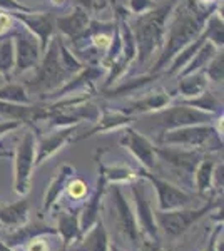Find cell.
Listing matches in <instances>:
<instances>
[{
  "mask_svg": "<svg viewBox=\"0 0 224 251\" xmlns=\"http://www.w3.org/2000/svg\"><path fill=\"white\" fill-rule=\"evenodd\" d=\"M221 3L223 0H186L181 5H176L168 20L164 42L150 72H162V69L169 66L179 50L194 42L202 34L206 20L218 10Z\"/></svg>",
  "mask_w": 224,
  "mask_h": 251,
  "instance_id": "1",
  "label": "cell"
},
{
  "mask_svg": "<svg viewBox=\"0 0 224 251\" xmlns=\"http://www.w3.org/2000/svg\"><path fill=\"white\" fill-rule=\"evenodd\" d=\"M176 5L177 0H168L166 3L157 5L156 9L136 15V20L131 24L137 47V55L132 67H146L154 59V55H159L164 42L168 20Z\"/></svg>",
  "mask_w": 224,
  "mask_h": 251,
  "instance_id": "2",
  "label": "cell"
},
{
  "mask_svg": "<svg viewBox=\"0 0 224 251\" xmlns=\"http://www.w3.org/2000/svg\"><path fill=\"white\" fill-rule=\"evenodd\" d=\"M32 72H34L32 77H28L24 86H25L28 94H39L42 99L55 92L71 79V75L66 74V71L60 66L57 35H54L50 42L47 44L46 50L42 52L40 62Z\"/></svg>",
  "mask_w": 224,
  "mask_h": 251,
  "instance_id": "3",
  "label": "cell"
},
{
  "mask_svg": "<svg viewBox=\"0 0 224 251\" xmlns=\"http://www.w3.org/2000/svg\"><path fill=\"white\" fill-rule=\"evenodd\" d=\"M14 40V52H15V67L14 75H25L27 72H32L42 57V49H40L39 39L27 30L24 25H15L10 32Z\"/></svg>",
  "mask_w": 224,
  "mask_h": 251,
  "instance_id": "4",
  "label": "cell"
},
{
  "mask_svg": "<svg viewBox=\"0 0 224 251\" xmlns=\"http://www.w3.org/2000/svg\"><path fill=\"white\" fill-rule=\"evenodd\" d=\"M35 136L34 132L27 131L22 136L20 143L15 149V193L25 194L30 186V177H32V169L35 166Z\"/></svg>",
  "mask_w": 224,
  "mask_h": 251,
  "instance_id": "5",
  "label": "cell"
},
{
  "mask_svg": "<svg viewBox=\"0 0 224 251\" xmlns=\"http://www.w3.org/2000/svg\"><path fill=\"white\" fill-rule=\"evenodd\" d=\"M157 123L169 131V129L186 127V126H198V124H211L214 119V114L199 111L196 107H191L187 104H179V106H168L156 114Z\"/></svg>",
  "mask_w": 224,
  "mask_h": 251,
  "instance_id": "6",
  "label": "cell"
},
{
  "mask_svg": "<svg viewBox=\"0 0 224 251\" xmlns=\"http://www.w3.org/2000/svg\"><path fill=\"white\" fill-rule=\"evenodd\" d=\"M214 136H219L211 124L186 126V127L169 129L164 131L161 143L169 146H181L184 149H199L206 146Z\"/></svg>",
  "mask_w": 224,
  "mask_h": 251,
  "instance_id": "7",
  "label": "cell"
},
{
  "mask_svg": "<svg viewBox=\"0 0 224 251\" xmlns=\"http://www.w3.org/2000/svg\"><path fill=\"white\" fill-rule=\"evenodd\" d=\"M10 15L24 25L27 30H30L39 39L42 52L46 50L47 44L55 35V17L49 12L34 10V12H10Z\"/></svg>",
  "mask_w": 224,
  "mask_h": 251,
  "instance_id": "8",
  "label": "cell"
},
{
  "mask_svg": "<svg viewBox=\"0 0 224 251\" xmlns=\"http://www.w3.org/2000/svg\"><path fill=\"white\" fill-rule=\"evenodd\" d=\"M105 69L102 66H84L82 71L74 74L64 86H60L55 92L49 94L47 97L59 99V97H64V96L79 94V92H82V94H91V92H94V82H96L97 79H100Z\"/></svg>",
  "mask_w": 224,
  "mask_h": 251,
  "instance_id": "9",
  "label": "cell"
},
{
  "mask_svg": "<svg viewBox=\"0 0 224 251\" xmlns=\"http://www.w3.org/2000/svg\"><path fill=\"white\" fill-rule=\"evenodd\" d=\"M91 20V12L75 5L71 14L55 17V30L60 32V37H67L72 42V46H75L84 35V32L87 30Z\"/></svg>",
  "mask_w": 224,
  "mask_h": 251,
  "instance_id": "10",
  "label": "cell"
},
{
  "mask_svg": "<svg viewBox=\"0 0 224 251\" xmlns=\"http://www.w3.org/2000/svg\"><path fill=\"white\" fill-rule=\"evenodd\" d=\"M141 174L144 177H148L150 183L154 184V188H156L161 211H173V209H177V208H182V206L189 204L191 196L182 191V189L176 188V186L168 183V181H162V179H159V177L152 176L149 171H142Z\"/></svg>",
  "mask_w": 224,
  "mask_h": 251,
  "instance_id": "11",
  "label": "cell"
},
{
  "mask_svg": "<svg viewBox=\"0 0 224 251\" xmlns=\"http://www.w3.org/2000/svg\"><path fill=\"white\" fill-rule=\"evenodd\" d=\"M121 144L125 149H129L148 171L154 169V166H156V148L148 137H144L131 127H125L124 134L121 137Z\"/></svg>",
  "mask_w": 224,
  "mask_h": 251,
  "instance_id": "12",
  "label": "cell"
},
{
  "mask_svg": "<svg viewBox=\"0 0 224 251\" xmlns=\"http://www.w3.org/2000/svg\"><path fill=\"white\" fill-rule=\"evenodd\" d=\"M156 154L161 157V161H164L166 164H169L174 171L177 173H186V174H194V169L199 164V161L202 159L201 152L194 151V149H157Z\"/></svg>",
  "mask_w": 224,
  "mask_h": 251,
  "instance_id": "13",
  "label": "cell"
},
{
  "mask_svg": "<svg viewBox=\"0 0 224 251\" xmlns=\"http://www.w3.org/2000/svg\"><path fill=\"white\" fill-rule=\"evenodd\" d=\"M173 97L169 96V92H166L164 89H157L154 92H149L144 97L134 99L129 104H125V107H121L122 114H146V112H157L161 109L171 106Z\"/></svg>",
  "mask_w": 224,
  "mask_h": 251,
  "instance_id": "14",
  "label": "cell"
},
{
  "mask_svg": "<svg viewBox=\"0 0 224 251\" xmlns=\"http://www.w3.org/2000/svg\"><path fill=\"white\" fill-rule=\"evenodd\" d=\"M207 208L198 209V211H168V213H159L157 221L161 225V228L164 229L166 234L169 236H179L181 233H184L194 221L199 220L202 216V213H206Z\"/></svg>",
  "mask_w": 224,
  "mask_h": 251,
  "instance_id": "15",
  "label": "cell"
},
{
  "mask_svg": "<svg viewBox=\"0 0 224 251\" xmlns=\"http://www.w3.org/2000/svg\"><path fill=\"white\" fill-rule=\"evenodd\" d=\"M111 194H112V208L117 216V225H119V228L124 231L125 236L131 238L132 241H137L136 220H134L132 211H131V208H129L127 201H125L124 194H122V191L117 186H112Z\"/></svg>",
  "mask_w": 224,
  "mask_h": 251,
  "instance_id": "16",
  "label": "cell"
},
{
  "mask_svg": "<svg viewBox=\"0 0 224 251\" xmlns=\"http://www.w3.org/2000/svg\"><path fill=\"white\" fill-rule=\"evenodd\" d=\"M74 134H75V127L74 126H69L66 129H57L50 136L44 137L39 143L37 149H35V164L44 163L47 157H50L54 152L59 151Z\"/></svg>",
  "mask_w": 224,
  "mask_h": 251,
  "instance_id": "17",
  "label": "cell"
},
{
  "mask_svg": "<svg viewBox=\"0 0 224 251\" xmlns=\"http://www.w3.org/2000/svg\"><path fill=\"white\" fill-rule=\"evenodd\" d=\"M209 89V80L204 75V72H194V74L181 75L177 82V92L184 99H194L199 94Z\"/></svg>",
  "mask_w": 224,
  "mask_h": 251,
  "instance_id": "18",
  "label": "cell"
},
{
  "mask_svg": "<svg viewBox=\"0 0 224 251\" xmlns=\"http://www.w3.org/2000/svg\"><path fill=\"white\" fill-rule=\"evenodd\" d=\"M132 193H134V200H136L137 214H139L141 225L144 226V229L150 234V236H156L157 228H156V223H154V214L150 211V204L144 194V189H142L141 184H134Z\"/></svg>",
  "mask_w": 224,
  "mask_h": 251,
  "instance_id": "19",
  "label": "cell"
},
{
  "mask_svg": "<svg viewBox=\"0 0 224 251\" xmlns=\"http://www.w3.org/2000/svg\"><path fill=\"white\" fill-rule=\"evenodd\" d=\"M129 121H131V117L127 114H122V112H105V114L96 121V126L91 129V131H87L85 134H80L77 137V141L79 139H84V137H89L92 134H97V132H105V131H114V129H121V127H125V126H129Z\"/></svg>",
  "mask_w": 224,
  "mask_h": 251,
  "instance_id": "20",
  "label": "cell"
},
{
  "mask_svg": "<svg viewBox=\"0 0 224 251\" xmlns=\"http://www.w3.org/2000/svg\"><path fill=\"white\" fill-rule=\"evenodd\" d=\"M206 42V37L204 35H199V37L194 40V42H191L189 46H186L182 50H179L176 55L173 57V60L169 62V69L166 71V77H173V75H177L179 72L184 69L187 64H189V60L194 57V54L198 52V49L202 46V44Z\"/></svg>",
  "mask_w": 224,
  "mask_h": 251,
  "instance_id": "21",
  "label": "cell"
},
{
  "mask_svg": "<svg viewBox=\"0 0 224 251\" xmlns=\"http://www.w3.org/2000/svg\"><path fill=\"white\" fill-rule=\"evenodd\" d=\"M157 77H161V72L159 74H144L141 77H136V79H131L127 82H122L121 86H116V87H109V89H104V96L112 99V97H121V96H129V94H136L139 89L146 87L148 84H150L152 80H156Z\"/></svg>",
  "mask_w": 224,
  "mask_h": 251,
  "instance_id": "22",
  "label": "cell"
},
{
  "mask_svg": "<svg viewBox=\"0 0 224 251\" xmlns=\"http://www.w3.org/2000/svg\"><path fill=\"white\" fill-rule=\"evenodd\" d=\"M218 50L219 49H216L213 44L206 40V42L198 49V52L194 54V57L189 60V64H187V66L179 72L177 77H181V75H187V74H194V72H202Z\"/></svg>",
  "mask_w": 224,
  "mask_h": 251,
  "instance_id": "23",
  "label": "cell"
},
{
  "mask_svg": "<svg viewBox=\"0 0 224 251\" xmlns=\"http://www.w3.org/2000/svg\"><path fill=\"white\" fill-rule=\"evenodd\" d=\"M15 67V52H14V40L12 35H5L0 39V75L3 79L10 80L14 75Z\"/></svg>",
  "mask_w": 224,
  "mask_h": 251,
  "instance_id": "24",
  "label": "cell"
},
{
  "mask_svg": "<svg viewBox=\"0 0 224 251\" xmlns=\"http://www.w3.org/2000/svg\"><path fill=\"white\" fill-rule=\"evenodd\" d=\"M0 100L10 104H20V106H28L32 104V99L28 96L27 89L24 84L19 82H7L0 87Z\"/></svg>",
  "mask_w": 224,
  "mask_h": 251,
  "instance_id": "25",
  "label": "cell"
},
{
  "mask_svg": "<svg viewBox=\"0 0 224 251\" xmlns=\"http://www.w3.org/2000/svg\"><path fill=\"white\" fill-rule=\"evenodd\" d=\"M57 42H59V57H60V66L66 71V74H69L72 77L77 72H80L84 69L85 64L80 62V59L74 54V50H71V47L66 44L60 35H57Z\"/></svg>",
  "mask_w": 224,
  "mask_h": 251,
  "instance_id": "26",
  "label": "cell"
},
{
  "mask_svg": "<svg viewBox=\"0 0 224 251\" xmlns=\"http://www.w3.org/2000/svg\"><path fill=\"white\" fill-rule=\"evenodd\" d=\"M202 35H204L207 42L213 44L216 49L223 50V46H224V29H223V17H221V15L214 12V14L206 20L204 29H202Z\"/></svg>",
  "mask_w": 224,
  "mask_h": 251,
  "instance_id": "27",
  "label": "cell"
},
{
  "mask_svg": "<svg viewBox=\"0 0 224 251\" xmlns=\"http://www.w3.org/2000/svg\"><path fill=\"white\" fill-rule=\"evenodd\" d=\"M74 174V169L71 168L69 164H64L62 168L59 169V173L55 174V177L52 179L50 186H49L47 189V194H46V208H50L52 204L55 203V200L60 196V193H62L64 186H66L67 179Z\"/></svg>",
  "mask_w": 224,
  "mask_h": 251,
  "instance_id": "28",
  "label": "cell"
},
{
  "mask_svg": "<svg viewBox=\"0 0 224 251\" xmlns=\"http://www.w3.org/2000/svg\"><path fill=\"white\" fill-rule=\"evenodd\" d=\"M27 211H28L27 201H19V203L0 209V221L10 226L24 225L27 221Z\"/></svg>",
  "mask_w": 224,
  "mask_h": 251,
  "instance_id": "29",
  "label": "cell"
},
{
  "mask_svg": "<svg viewBox=\"0 0 224 251\" xmlns=\"http://www.w3.org/2000/svg\"><path fill=\"white\" fill-rule=\"evenodd\" d=\"M184 104H187V106H191V107H196L199 111L209 112V114H216V112H219V109L223 107V102L218 99V96H216L213 91H209V89H206L202 94H199L198 97H194V99L184 100Z\"/></svg>",
  "mask_w": 224,
  "mask_h": 251,
  "instance_id": "30",
  "label": "cell"
},
{
  "mask_svg": "<svg viewBox=\"0 0 224 251\" xmlns=\"http://www.w3.org/2000/svg\"><path fill=\"white\" fill-rule=\"evenodd\" d=\"M216 163L211 157H204L199 161V164L194 169V179H196V186L199 191H206L209 189L211 183H213V173H214Z\"/></svg>",
  "mask_w": 224,
  "mask_h": 251,
  "instance_id": "31",
  "label": "cell"
},
{
  "mask_svg": "<svg viewBox=\"0 0 224 251\" xmlns=\"http://www.w3.org/2000/svg\"><path fill=\"white\" fill-rule=\"evenodd\" d=\"M202 72H204V75L209 82L223 84V79H224V54H223V50L216 52V55L209 60V64H207Z\"/></svg>",
  "mask_w": 224,
  "mask_h": 251,
  "instance_id": "32",
  "label": "cell"
},
{
  "mask_svg": "<svg viewBox=\"0 0 224 251\" xmlns=\"http://www.w3.org/2000/svg\"><path fill=\"white\" fill-rule=\"evenodd\" d=\"M104 183H105V177L100 176V181H99V189L97 193L92 196L91 203L87 204V208L84 209V218H82V229H87L91 228V225L96 221L97 218V213H99V201H100V196H102V188H104Z\"/></svg>",
  "mask_w": 224,
  "mask_h": 251,
  "instance_id": "33",
  "label": "cell"
},
{
  "mask_svg": "<svg viewBox=\"0 0 224 251\" xmlns=\"http://www.w3.org/2000/svg\"><path fill=\"white\" fill-rule=\"evenodd\" d=\"M84 250L85 251H107V238H105V231H104L102 225L97 226V229H94L91 233Z\"/></svg>",
  "mask_w": 224,
  "mask_h": 251,
  "instance_id": "34",
  "label": "cell"
},
{
  "mask_svg": "<svg viewBox=\"0 0 224 251\" xmlns=\"http://www.w3.org/2000/svg\"><path fill=\"white\" fill-rule=\"evenodd\" d=\"M59 229L62 233L66 243H71L72 238H75L79 234V228H77V223L74 216H62L59 223Z\"/></svg>",
  "mask_w": 224,
  "mask_h": 251,
  "instance_id": "35",
  "label": "cell"
},
{
  "mask_svg": "<svg viewBox=\"0 0 224 251\" xmlns=\"http://www.w3.org/2000/svg\"><path fill=\"white\" fill-rule=\"evenodd\" d=\"M157 5L159 3L156 0H127L125 9L132 15H141V14H146V12L156 9Z\"/></svg>",
  "mask_w": 224,
  "mask_h": 251,
  "instance_id": "36",
  "label": "cell"
},
{
  "mask_svg": "<svg viewBox=\"0 0 224 251\" xmlns=\"http://www.w3.org/2000/svg\"><path fill=\"white\" fill-rule=\"evenodd\" d=\"M102 176L109 181H129L134 176V173L122 166H114V168H104Z\"/></svg>",
  "mask_w": 224,
  "mask_h": 251,
  "instance_id": "37",
  "label": "cell"
},
{
  "mask_svg": "<svg viewBox=\"0 0 224 251\" xmlns=\"http://www.w3.org/2000/svg\"><path fill=\"white\" fill-rule=\"evenodd\" d=\"M15 27V19L10 15V12L0 10V37L9 35Z\"/></svg>",
  "mask_w": 224,
  "mask_h": 251,
  "instance_id": "38",
  "label": "cell"
},
{
  "mask_svg": "<svg viewBox=\"0 0 224 251\" xmlns=\"http://www.w3.org/2000/svg\"><path fill=\"white\" fill-rule=\"evenodd\" d=\"M0 10H3V12H34L35 9L24 5L20 0H0Z\"/></svg>",
  "mask_w": 224,
  "mask_h": 251,
  "instance_id": "39",
  "label": "cell"
},
{
  "mask_svg": "<svg viewBox=\"0 0 224 251\" xmlns=\"http://www.w3.org/2000/svg\"><path fill=\"white\" fill-rule=\"evenodd\" d=\"M85 193H87V184H85L82 179H74L69 184V194H71L74 200L82 198Z\"/></svg>",
  "mask_w": 224,
  "mask_h": 251,
  "instance_id": "40",
  "label": "cell"
},
{
  "mask_svg": "<svg viewBox=\"0 0 224 251\" xmlns=\"http://www.w3.org/2000/svg\"><path fill=\"white\" fill-rule=\"evenodd\" d=\"M20 126H22V123H19V121H10V119L0 121V137L3 134H9V132H14Z\"/></svg>",
  "mask_w": 224,
  "mask_h": 251,
  "instance_id": "41",
  "label": "cell"
},
{
  "mask_svg": "<svg viewBox=\"0 0 224 251\" xmlns=\"http://www.w3.org/2000/svg\"><path fill=\"white\" fill-rule=\"evenodd\" d=\"M47 250V246H46V243H42V241H34L30 246H28V251H46Z\"/></svg>",
  "mask_w": 224,
  "mask_h": 251,
  "instance_id": "42",
  "label": "cell"
},
{
  "mask_svg": "<svg viewBox=\"0 0 224 251\" xmlns=\"http://www.w3.org/2000/svg\"><path fill=\"white\" fill-rule=\"evenodd\" d=\"M52 3H54V5H62L64 2H66V0H50Z\"/></svg>",
  "mask_w": 224,
  "mask_h": 251,
  "instance_id": "43",
  "label": "cell"
},
{
  "mask_svg": "<svg viewBox=\"0 0 224 251\" xmlns=\"http://www.w3.org/2000/svg\"><path fill=\"white\" fill-rule=\"evenodd\" d=\"M0 251H10L9 248H5V246L2 245V243H0Z\"/></svg>",
  "mask_w": 224,
  "mask_h": 251,
  "instance_id": "44",
  "label": "cell"
},
{
  "mask_svg": "<svg viewBox=\"0 0 224 251\" xmlns=\"http://www.w3.org/2000/svg\"><path fill=\"white\" fill-rule=\"evenodd\" d=\"M111 251H121V250H119V248H116V246H112Z\"/></svg>",
  "mask_w": 224,
  "mask_h": 251,
  "instance_id": "45",
  "label": "cell"
},
{
  "mask_svg": "<svg viewBox=\"0 0 224 251\" xmlns=\"http://www.w3.org/2000/svg\"><path fill=\"white\" fill-rule=\"evenodd\" d=\"M104 2H107V0H104ZM111 2H114V0H111Z\"/></svg>",
  "mask_w": 224,
  "mask_h": 251,
  "instance_id": "46",
  "label": "cell"
},
{
  "mask_svg": "<svg viewBox=\"0 0 224 251\" xmlns=\"http://www.w3.org/2000/svg\"><path fill=\"white\" fill-rule=\"evenodd\" d=\"M97 2H100V0H97Z\"/></svg>",
  "mask_w": 224,
  "mask_h": 251,
  "instance_id": "47",
  "label": "cell"
},
{
  "mask_svg": "<svg viewBox=\"0 0 224 251\" xmlns=\"http://www.w3.org/2000/svg\"><path fill=\"white\" fill-rule=\"evenodd\" d=\"M0 39H2V37H0Z\"/></svg>",
  "mask_w": 224,
  "mask_h": 251,
  "instance_id": "48",
  "label": "cell"
}]
</instances>
